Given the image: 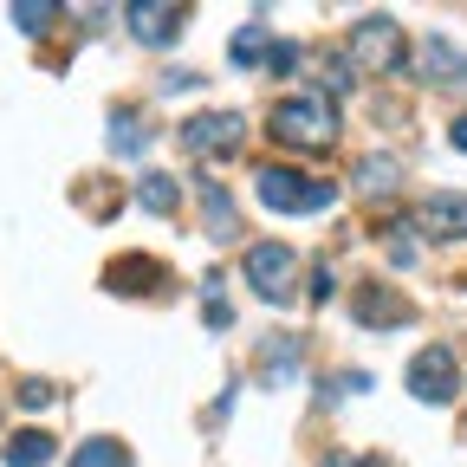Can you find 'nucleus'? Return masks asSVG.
Masks as SVG:
<instances>
[{"mask_svg":"<svg viewBox=\"0 0 467 467\" xmlns=\"http://www.w3.org/2000/svg\"><path fill=\"white\" fill-rule=\"evenodd\" d=\"M182 7H169V0H130L124 7V26H130V39H143V46H169V39H182Z\"/></svg>","mask_w":467,"mask_h":467,"instance_id":"nucleus-7","label":"nucleus"},{"mask_svg":"<svg viewBox=\"0 0 467 467\" xmlns=\"http://www.w3.org/2000/svg\"><path fill=\"white\" fill-rule=\"evenodd\" d=\"M331 292H337V273H331V260H318V266H312V285H306V299H312V306H325Z\"/></svg>","mask_w":467,"mask_h":467,"instance_id":"nucleus-24","label":"nucleus"},{"mask_svg":"<svg viewBox=\"0 0 467 467\" xmlns=\"http://www.w3.org/2000/svg\"><path fill=\"white\" fill-rule=\"evenodd\" d=\"M350 58H358L364 72H396L402 66V33L389 14H364L358 26H350Z\"/></svg>","mask_w":467,"mask_h":467,"instance_id":"nucleus-5","label":"nucleus"},{"mask_svg":"<svg viewBox=\"0 0 467 467\" xmlns=\"http://www.w3.org/2000/svg\"><path fill=\"white\" fill-rule=\"evenodd\" d=\"M156 279H162V260H150V254L110 260V292H156Z\"/></svg>","mask_w":467,"mask_h":467,"instance_id":"nucleus-13","label":"nucleus"},{"mask_svg":"<svg viewBox=\"0 0 467 467\" xmlns=\"http://www.w3.org/2000/svg\"><path fill=\"white\" fill-rule=\"evenodd\" d=\"M72 467H130V448L110 441V435H85V441L72 448Z\"/></svg>","mask_w":467,"mask_h":467,"instance_id":"nucleus-17","label":"nucleus"},{"mask_svg":"<svg viewBox=\"0 0 467 467\" xmlns=\"http://www.w3.org/2000/svg\"><path fill=\"white\" fill-rule=\"evenodd\" d=\"M292 266H299V260H292L285 241H254L247 260H241V279L260 292L266 306H279V299H292Z\"/></svg>","mask_w":467,"mask_h":467,"instance_id":"nucleus-4","label":"nucleus"},{"mask_svg":"<svg viewBox=\"0 0 467 467\" xmlns=\"http://www.w3.org/2000/svg\"><path fill=\"white\" fill-rule=\"evenodd\" d=\"M409 396L416 402H454L461 396V358L454 344H422L409 358Z\"/></svg>","mask_w":467,"mask_h":467,"instance_id":"nucleus-3","label":"nucleus"},{"mask_svg":"<svg viewBox=\"0 0 467 467\" xmlns=\"http://www.w3.org/2000/svg\"><path fill=\"white\" fill-rule=\"evenodd\" d=\"M202 214H208L214 241H234V234H241V208H234V195L221 182H202Z\"/></svg>","mask_w":467,"mask_h":467,"instance_id":"nucleus-15","label":"nucleus"},{"mask_svg":"<svg viewBox=\"0 0 467 467\" xmlns=\"http://www.w3.org/2000/svg\"><path fill=\"white\" fill-rule=\"evenodd\" d=\"M364 389H370V377H364V370H344L337 383H325V402H344V396H364Z\"/></svg>","mask_w":467,"mask_h":467,"instance_id":"nucleus-25","label":"nucleus"},{"mask_svg":"<svg viewBox=\"0 0 467 467\" xmlns=\"http://www.w3.org/2000/svg\"><path fill=\"white\" fill-rule=\"evenodd\" d=\"M358 325H370V331H377V325H416V306H409L396 285L370 279V285L358 292Z\"/></svg>","mask_w":467,"mask_h":467,"instance_id":"nucleus-8","label":"nucleus"},{"mask_svg":"<svg viewBox=\"0 0 467 467\" xmlns=\"http://www.w3.org/2000/svg\"><path fill=\"white\" fill-rule=\"evenodd\" d=\"M241 137H247V117L241 110H202V117L182 124V150H195V156H234Z\"/></svg>","mask_w":467,"mask_h":467,"instance_id":"nucleus-6","label":"nucleus"},{"mask_svg":"<svg viewBox=\"0 0 467 467\" xmlns=\"http://www.w3.org/2000/svg\"><path fill=\"white\" fill-rule=\"evenodd\" d=\"M448 143H454V150L467 156V117H454V124H448Z\"/></svg>","mask_w":467,"mask_h":467,"instance_id":"nucleus-29","label":"nucleus"},{"mask_svg":"<svg viewBox=\"0 0 467 467\" xmlns=\"http://www.w3.org/2000/svg\"><path fill=\"white\" fill-rule=\"evenodd\" d=\"M389 266H416V241H409V221L389 227Z\"/></svg>","mask_w":467,"mask_h":467,"instance_id":"nucleus-23","label":"nucleus"},{"mask_svg":"<svg viewBox=\"0 0 467 467\" xmlns=\"http://www.w3.org/2000/svg\"><path fill=\"white\" fill-rule=\"evenodd\" d=\"M254 195L273 214H325V208H337V182H331V175H306V169H285V162L254 169Z\"/></svg>","mask_w":467,"mask_h":467,"instance_id":"nucleus-2","label":"nucleus"},{"mask_svg":"<svg viewBox=\"0 0 467 467\" xmlns=\"http://www.w3.org/2000/svg\"><path fill=\"white\" fill-rule=\"evenodd\" d=\"M325 467H383V461H370V454H331Z\"/></svg>","mask_w":467,"mask_h":467,"instance_id":"nucleus-28","label":"nucleus"},{"mask_svg":"<svg viewBox=\"0 0 467 467\" xmlns=\"http://www.w3.org/2000/svg\"><path fill=\"white\" fill-rule=\"evenodd\" d=\"M273 143H285V150H331L337 143V98H325V91H292V98H279L273 104Z\"/></svg>","mask_w":467,"mask_h":467,"instance_id":"nucleus-1","label":"nucleus"},{"mask_svg":"<svg viewBox=\"0 0 467 467\" xmlns=\"http://www.w3.org/2000/svg\"><path fill=\"white\" fill-rule=\"evenodd\" d=\"M143 150H150L143 117H124V110H117V117H110V156H143Z\"/></svg>","mask_w":467,"mask_h":467,"instance_id":"nucleus-18","label":"nucleus"},{"mask_svg":"<svg viewBox=\"0 0 467 467\" xmlns=\"http://www.w3.org/2000/svg\"><path fill=\"white\" fill-rule=\"evenodd\" d=\"M14 396H20V409H52V402H58V389H52L46 377H26Z\"/></svg>","mask_w":467,"mask_h":467,"instance_id":"nucleus-22","label":"nucleus"},{"mask_svg":"<svg viewBox=\"0 0 467 467\" xmlns=\"http://www.w3.org/2000/svg\"><path fill=\"white\" fill-rule=\"evenodd\" d=\"M137 208H150V214H175V208H182V182H175L169 169H143V175H137Z\"/></svg>","mask_w":467,"mask_h":467,"instance_id":"nucleus-11","label":"nucleus"},{"mask_svg":"<svg viewBox=\"0 0 467 467\" xmlns=\"http://www.w3.org/2000/svg\"><path fill=\"white\" fill-rule=\"evenodd\" d=\"M266 46H273V26H266V14H254V20H247L241 33L227 39V58H234V66H241V72H254L260 58H266Z\"/></svg>","mask_w":467,"mask_h":467,"instance_id":"nucleus-14","label":"nucleus"},{"mask_svg":"<svg viewBox=\"0 0 467 467\" xmlns=\"http://www.w3.org/2000/svg\"><path fill=\"white\" fill-rule=\"evenodd\" d=\"M7 20H14L26 39H46L52 20H58V7H52V0H26V7H7Z\"/></svg>","mask_w":467,"mask_h":467,"instance_id":"nucleus-20","label":"nucleus"},{"mask_svg":"<svg viewBox=\"0 0 467 467\" xmlns=\"http://www.w3.org/2000/svg\"><path fill=\"white\" fill-rule=\"evenodd\" d=\"M422 234H429V241H467V195L435 189L422 202Z\"/></svg>","mask_w":467,"mask_h":467,"instance_id":"nucleus-9","label":"nucleus"},{"mask_svg":"<svg viewBox=\"0 0 467 467\" xmlns=\"http://www.w3.org/2000/svg\"><path fill=\"white\" fill-rule=\"evenodd\" d=\"M202 312H208V331H234V306L221 299V279L214 273L202 279Z\"/></svg>","mask_w":467,"mask_h":467,"instance_id":"nucleus-21","label":"nucleus"},{"mask_svg":"<svg viewBox=\"0 0 467 467\" xmlns=\"http://www.w3.org/2000/svg\"><path fill=\"white\" fill-rule=\"evenodd\" d=\"M52 454H58V441L46 429H20V435L0 441V461H7V467H46Z\"/></svg>","mask_w":467,"mask_h":467,"instance_id":"nucleus-12","label":"nucleus"},{"mask_svg":"<svg viewBox=\"0 0 467 467\" xmlns=\"http://www.w3.org/2000/svg\"><path fill=\"white\" fill-rule=\"evenodd\" d=\"M396 175H402L396 156H364V162H358V189H364V195H389Z\"/></svg>","mask_w":467,"mask_h":467,"instance_id":"nucleus-19","label":"nucleus"},{"mask_svg":"<svg viewBox=\"0 0 467 467\" xmlns=\"http://www.w3.org/2000/svg\"><path fill=\"white\" fill-rule=\"evenodd\" d=\"M416 58H422V78H429V85H454V78H467V58H461L448 39H422Z\"/></svg>","mask_w":467,"mask_h":467,"instance_id":"nucleus-16","label":"nucleus"},{"mask_svg":"<svg viewBox=\"0 0 467 467\" xmlns=\"http://www.w3.org/2000/svg\"><path fill=\"white\" fill-rule=\"evenodd\" d=\"M292 66H299V46H292V39H273V46H266V72H279V78H285Z\"/></svg>","mask_w":467,"mask_h":467,"instance_id":"nucleus-26","label":"nucleus"},{"mask_svg":"<svg viewBox=\"0 0 467 467\" xmlns=\"http://www.w3.org/2000/svg\"><path fill=\"white\" fill-rule=\"evenodd\" d=\"M299 364H306V337H299V331H285V337H266V344H260V370H266L273 389L299 383Z\"/></svg>","mask_w":467,"mask_h":467,"instance_id":"nucleus-10","label":"nucleus"},{"mask_svg":"<svg viewBox=\"0 0 467 467\" xmlns=\"http://www.w3.org/2000/svg\"><path fill=\"white\" fill-rule=\"evenodd\" d=\"M202 85V72H162V91L175 98V91H195Z\"/></svg>","mask_w":467,"mask_h":467,"instance_id":"nucleus-27","label":"nucleus"}]
</instances>
